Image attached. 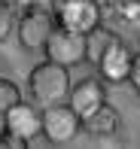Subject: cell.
<instances>
[{
	"label": "cell",
	"mask_w": 140,
	"mask_h": 149,
	"mask_svg": "<svg viewBox=\"0 0 140 149\" xmlns=\"http://www.w3.org/2000/svg\"><path fill=\"white\" fill-rule=\"evenodd\" d=\"M70 67L55 64V61H40L34 70L28 73V91L34 97L37 107H49V104H61L67 100L70 91Z\"/></svg>",
	"instance_id": "6da1fadb"
},
{
	"label": "cell",
	"mask_w": 140,
	"mask_h": 149,
	"mask_svg": "<svg viewBox=\"0 0 140 149\" xmlns=\"http://www.w3.org/2000/svg\"><path fill=\"white\" fill-rule=\"evenodd\" d=\"M49 9H52L55 24L79 31V33L95 31L98 24H101V15H104L98 0H52Z\"/></svg>",
	"instance_id": "7a4b0ae2"
},
{
	"label": "cell",
	"mask_w": 140,
	"mask_h": 149,
	"mask_svg": "<svg viewBox=\"0 0 140 149\" xmlns=\"http://www.w3.org/2000/svg\"><path fill=\"white\" fill-rule=\"evenodd\" d=\"M79 131H82V119L73 113L70 104L61 100V104L43 107V128H40V134L46 137V143L64 146V143H70Z\"/></svg>",
	"instance_id": "3957f363"
},
{
	"label": "cell",
	"mask_w": 140,
	"mask_h": 149,
	"mask_svg": "<svg viewBox=\"0 0 140 149\" xmlns=\"http://www.w3.org/2000/svg\"><path fill=\"white\" fill-rule=\"evenodd\" d=\"M43 55H46V61H55V64H64V67L82 64L85 61V33L55 24L43 46Z\"/></svg>",
	"instance_id": "277c9868"
},
{
	"label": "cell",
	"mask_w": 140,
	"mask_h": 149,
	"mask_svg": "<svg viewBox=\"0 0 140 149\" xmlns=\"http://www.w3.org/2000/svg\"><path fill=\"white\" fill-rule=\"evenodd\" d=\"M52 28H55L52 9H24L15 18V37L22 43V49H28V52H43Z\"/></svg>",
	"instance_id": "5b68a950"
},
{
	"label": "cell",
	"mask_w": 140,
	"mask_h": 149,
	"mask_svg": "<svg viewBox=\"0 0 140 149\" xmlns=\"http://www.w3.org/2000/svg\"><path fill=\"white\" fill-rule=\"evenodd\" d=\"M95 64H98V73H101L104 82H110V85H122V82H128L131 49L125 46L122 37H116V33H113V40L101 49V55L95 58Z\"/></svg>",
	"instance_id": "8992f818"
},
{
	"label": "cell",
	"mask_w": 140,
	"mask_h": 149,
	"mask_svg": "<svg viewBox=\"0 0 140 149\" xmlns=\"http://www.w3.org/2000/svg\"><path fill=\"white\" fill-rule=\"evenodd\" d=\"M3 125L9 134H15V137H22L24 143H31L37 140L40 128H43V110H37L34 104H24V100H18V104H12L9 110L3 113Z\"/></svg>",
	"instance_id": "52a82bcc"
},
{
	"label": "cell",
	"mask_w": 140,
	"mask_h": 149,
	"mask_svg": "<svg viewBox=\"0 0 140 149\" xmlns=\"http://www.w3.org/2000/svg\"><path fill=\"white\" fill-rule=\"evenodd\" d=\"M107 100V91L101 85V79L88 76V79H79V82H70V91H67V104L73 107V113H76L79 119L91 116V113L98 110Z\"/></svg>",
	"instance_id": "ba28073f"
},
{
	"label": "cell",
	"mask_w": 140,
	"mask_h": 149,
	"mask_svg": "<svg viewBox=\"0 0 140 149\" xmlns=\"http://www.w3.org/2000/svg\"><path fill=\"white\" fill-rule=\"evenodd\" d=\"M119 128H122V116H119V110L113 104H107V100L91 113V116L82 119V131L88 134V137H95V140L113 137V134H119Z\"/></svg>",
	"instance_id": "9c48e42d"
},
{
	"label": "cell",
	"mask_w": 140,
	"mask_h": 149,
	"mask_svg": "<svg viewBox=\"0 0 140 149\" xmlns=\"http://www.w3.org/2000/svg\"><path fill=\"white\" fill-rule=\"evenodd\" d=\"M15 18H18V9L9 0H0V43L15 31Z\"/></svg>",
	"instance_id": "30bf717a"
},
{
	"label": "cell",
	"mask_w": 140,
	"mask_h": 149,
	"mask_svg": "<svg viewBox=\"0 0 140 149\" xmlns=\"http://www.w3.org/2000/svg\"><path fill=\"white\" fill-rule=\"evenodd\" d=\"M22 100V91H18V85L12 82V79L0 76V113H6L12 104H18Z\"/></svg>",
	"instance_id": "8fae6325"
},
{
	"label": "cell",
	"mask_w": 140,
	"mask_h": 149,
	"mask_svg": "<svg viewBox=\"0 0 140 149\" xmlns=\"http://www.w3.org/2000/svg\"><path fill=\"white\" fill-rule=\"evenodd\" d=\"M116 9H119V18H122V22H128V24L140 22V0H119Z\"/></svg>",
	"instance_id": "7c38bea8"
},
{
	"label": "cell",
	"mask_w": 140,
	"mask_h": 149,
	"mask_svg": "<svg viewBox=\"0 0 140 149\" xmlns=\"http://www.w3.org/2000/svg\"><path fill=\"white\" fill-rule=\"evenodd\" d=\"M128 82H131V88H134L140 94V52L137 55H131V67H128Z\"/></svg>",
	"instance_id": "4fadbf2b"
},
{
	"label": "cell",
	"mask_w": 140,
	"mask_h": 149,
	"mask_svg": "<svg viewBox=\"0 0 140 149\" xmlns=\"http://www.w3.org/2000/svg\"><path fill=\"white\" fill-rule=\"evenodd\" d=\"M0 149H28V143H24L22 137H15V134L3 131L0 134Z\"/></svg>",
	"instance_id": "5bb4252c"
},
{
	"label": "cell",
	"mask_w": 140,
	"mask_h": 149,
	"mask_svg": "<svg viewBox=\"0 0 140 149\" xmlns=\"http://www.w3.org/2000/svg\"><path fill=\"white\" fill-rule=\"evenodd\" d=\"M9 3L15 6L18 12H24V9H49L52 0H9Z\"/></svg>",
	"instance_id": "9a60e30c"
},
{
	"label": "cell",
	"mask_w": 140,
	"mask_h": 149,
	"mask_svg": "<svg viewBox=\"0 0 140 149\" xmlns=\"http://www.w3.org/2000/svg\"><path fill=\"white\" fill-rule=\"evenodd\" d=\"M98 3H104V0H98Z\"/></svg>",
	"instance_id": "2e32d148"
}]
</instances>
